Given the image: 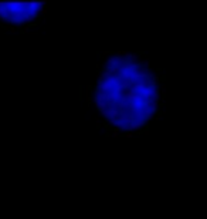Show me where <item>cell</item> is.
Wrapping results in <instances>:
<instances>
[{"label":"cell","mask_w":207,"mask_h":219,"mask_svg":"<svg viewBox=\"0 0 207 219\" xmlns=\"http://www.w3.org/2000/svg\"><path fill=\"white\" fill-rule=\"evenodd\" d=\"M139 64L143 66L146 70H151V60L149 58H142L141 61H139Z\"/></svg>","instance_id":"obj_1"},{"label":"cell","mask_w":207,"mask_h":219,"mask_svg":"<svg viewBox=\"0 0 207 219\" xmlns=\"http://www.w3.org/2000/svg\"><path fill=\"white\" fill-rule=\"evenodd\" d=\"M121 134H122V131H119V130H112V131H109L108 135L111 137V138H118Z\"/></svg>","instance_id":"obj_2"},{"label":"cell","mask_w":207,"mask_h":219,"mask_svg":"<svg viewBox=\"0 0 207 219\" xmlns=\"http://www.w3.org/2000/svg\"><path fill=\"white\" fill-rule=\"evenodd\" d=\"M22 33H23V34H27V33H31V26H30V24H23V29H22Z\"/></svg>","instance_id":"obj_3"},{"label":"cell","mask_w":207,"mask_h":219,"mask_svg":"<svg viewBox=\"0 0 207 219\" xmlns=\"http://www.w3.org/2000/svg\"><path fill=\"white\" fill-rule=\"evenodd\" d=\"M7 7H0V17H7ZM10 19V17H9Z\"/></svg>","instance_id":"obj_4"},{"label":"cell","mask_w":207,"mask_h":219,"mask_svg":"<svg viewBox=\"0 0 207 219\" xmlns=\"http://www.w3.org/2000/svg\"><path fill=\"white\" fill-rule=\"evenodd\" d=\"M135 135V132H132V131H126L125 134H123V138H132Z\"/></svg>","instance_id":"obj_5"},{"label":"cell","mask_w":207,"mask_h":219,"mask_svg":"<svg viewBox=\"0 0 207 219\" xmlns=\"http://www.w3.org/2000/svg\"><path fill=\"white\" fill-rule=\"evenodd\" d=\"M45 14H47V9H45V7L40 9V16H44V17H45Z\"/></svg>","instance_id":"obj_6"},{"label":"cell","mask_w":207,"mask_h":219,"mask_svg":"<svg viewBox=\"0 0 207 219\" xmlns=\"http://www.w3.org/2000/svg\"><path fill=\"white\" fill-rule=\"evenodd\" d=\"M95 124H97V128H101V118L99 117H97V120H95Z\"/></svg>","instance_id":"obj_7"},{"label":"cell","mask_w":207,"mask_h":219,"mask_svg":"<svg viewBox=\"0 0 207 219\" xmlns=\"http://www.w3.org/2000/svg\"><path fill=\"white\" fill-rule=\"evenodd\" d=\"M142 134H143V135H149V128H148V125H146V127L143 128V131H142Z\"/></svg>","instance_id":"obj_8"},{"label":"cell","mask_w":207,"mask_h":219,"mask_svg":"<svg viewBox=\"0 0 207 219\" xmlns=\"http://www.w3.org/2000/svg\"><path fill=\"white\" fill-rule=\"evenodd\" d=\"M10 33L11 34H16V33H17V29H16L13 24H11V27H10Z\"/></svg>","instance_id":"obj_9"}]
</instances>
